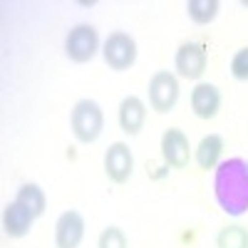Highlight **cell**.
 I'll return each mask as SVG.
<instances>
[{
	"label": "cell",
	"instance_id": "obj_2",
	"mask_svg": "<svg viewBox=\"0 0 248 248\" xmlns=\"http://www.w3.org/2000/svg\"><path fill=\"white\" fill-rule=\"evenodd\" d=\"M70 132L75 141L82 144V147L94 144L102 137V132H105V112H102V107L94 99L85 97L75 102V107L70 112Z\"/></svg>",
	"mask_w": 248,
	"mask_h": 248
},
{
	"label": "cell",
	"instance_id": "obj_14",
	"mask_svg": "<svg viewBox=\"0 0 248 248\" xmlns=\"http://www.w3.org/2000/svg\"><path fill=\"white\" fill-rule=\"evenodd\" d=\"M13 201H17L20 206H25V209L35 216V218H40L45 214V209H47V196H45V191H43V186L40 184H32V181H28V184H23L20 189L15 191V199Z\"/></svg>",
	"mask_w": 248,
	"mask_h": 248
},
{
	"label": "cell",
	"instance_id": "obj_6",
	"mask_svg": "<svg viewBox=\"0 0 248 248\" xmlns=\"http://www.w3.org/2000/svg\"><path fill=\"white\" fill-rule=\"evenodd\" d=\"M209 67V50L203 43L189 40V43H181L174 52V75L179 79H191V82H201V77L206 75Z\"/></svg>",
	"mask_w": 248,
	"mask_h": 248
},
{
	"label": "cell",
	"instance_id": "obj_15",
	"mask_svg": "<svg viewBox=\"0 0 248 248\" xmlns=\"http://www.w3.org/2000/svg\"><path fill=\"white\" fill-rule=\"evenodd\" d=\"M221 13L218 0H189L186 3V15L194 25H211Z\"/></svg>",
	"mask_w": 248,
	"mask_h": 248
},
{
	"label": "cell",
	"instance_id": "obj_3",
	"mask_svg": "<svg viewBox=\"0 0 248 248\" xmlns=\"http://www.w3.org/2000/svg\"><path fill=\"white\" fill-rule=\"evenodd\" d=\"M99 52H102V43H99V32H97L94 25L77 23L65 35V55H67L70 62H75V65L92 62Z\"/></svg>",
	"mask_w": 248,
	"mask_h": 248
},
{
	"label": "cell",
	"instance_id": "obj_8",
	"mask_svg": "<svg viewBox=\"0 0 248 248\" xmlns=\"http://www.w3.org/2000/svg\"><path fill=\"white\" fill-rule=\"evenodd\" d=\"M102 169H105V176L122 186L127 184L134 174V154L129 149L127 141H112L107 152H105V159H102Z\"/></svg>",
	"mask_w": 248,
	"mask_h": 248
},
{
	"label": "cell",
	"instance_id": "obj_10",
	"mask_svg": "<svg viewBox=\"0 0 248 248\" xmlns=\"http://www.w3.org/2000/svg\"><path fill=\"white\" fill-rule=\"evenodd\" d=\"M85 216L70 209L62 211L55 221V248H79L85 241Z\"/></svg>",
	"mask_w": 248,
	"mask_h": 248
},
{
	"label": "cell",
	"instance_id": "obj_7",
	"mask_svg": "<svg viewBox=\"0 0 248 248\" xmlns=\"http://www.w3.org/2000/svg\"><path fill=\"white\" fill-rule=\"evenodd\" d=\"M159 154H161L164 167H169V169H186V167H189V161L194 159V147H191L189 137L184 134V129L169 127V129H164V134H161Z\"/></svg>",
	"mask_w": 248,
	"mask_h": 248
},
{
	"label": "cell",
	"instance_id": "obj_16",
	"mask_svg": "<svg viewBox=\"0 0 248 248\" xmlns=\"http://www.w3.org/2000/svg\"><path fill=\"white\" fill-rule=\"evenodd\" d=\"M216 248H248V229L241 223H226L214 238Z\"/></svg>",
	"mask_w": 248,
	"mask_h": 248
},
{
	"label": "cell",
	"instance_id": "obj_17",
	"mask_svg": "<svg viewBox=\"0 0 248 248\" xmlns=\"http://www.w3.org/2000/svg\"><path fill=\"white\" fill-rule=\"evenodd\" d=\"M97 248H129V241H127V233H124L122 226H107L102 229L99 236H97Z\"/></svg>",
	"mask_w": 248,
	"mask_h": 248
},
{
	"label": "cell",
	"instance_id": "obj_4",
	"mask_svg": "<svg viewBox=\"0 0 248 248\" xmlns=\"http://www.w3.org/2000/svg\"><path fill=\"white\" fill-rule=\"evenodd\" d=\"M102 60H105V65L114 72H127L134 67V62H137V40L129 35V32H124V30H114L107 35V40L102 43Z\"/></svg>",
	"mask_w": 248,
	"mask_h": 248
},
{
	"label": "cell",
	"instance_id": "obj_12",
	"mask_svg": "<svg viewBox=\"0 0 248 248\" xmlns=\"http://www.w3.org/2000/svg\"><path fill=\"white\" fill-rule=\"evenodd\" d=\"M32 223H35V216L25 209V206H20L17 201L5 203V209H3V233L8 238H25L32 229Z\"/></svg>",
	"mask_w": 248,
	"mask_h": 248
},
{
	"label": "cell",
	"instance_id": "obj_20",
	"mask_svg": "<svg viewBox=\"0 0 248 248\" xmlns=\"http://www.w3.org/2000/svg\"><path fill=\"white\" fill-rule=\"evenodd\" d=\"M241 5H243V8H248V0H241Z\"/></svg>",
	"mask_w": 248,
	"mask_h": 248
},
{
	"label": "cell",
	"instance_id": "obj_1",
	"mask_svg": "<svg viewBox=\"0 0 248 248\" xmlns=\"http://www.w3.org/2000/svg\"><path fill=\"white\" fill-rule=\"evenodd\" d=\"M214 196L226 216L241 218L248 214V161L243 156H229L216 167Z\"/></svg>",
	"mask_w": 248,
	"mask_h": 248
},
{
	"label": "cell",
	"instance_id": "obj_19",
	"mask_svg": "<svg viewBox=\"0 0 248 248\" xmlns=\"http://www.w3.org/2000/svg\"><path fill=\"white\" fill-rule=\"evenodd\" d=\"M79 5H82V8H92V5H94V0H82Z\"/></svg>",
	"mask_w": 248,
	"mask_h": 248
},
{
	"label": "cell",
	"instance_id": "obj_5",
	"mask_svg": "<svg viewBox=\"0 0 248 248\" xmlns=\"http://www.w3.org/2000/svg\"><path fill=\"white\" fill-rule=\"evenodd\" d=\"M181 87H179V77L169 70H156L149 77V85H147V99H149V107L156 114H169L174 112L176 102H179Z\"/></svg>",
	"mask_w": 248,
	"mask_h": 248
},
{
	"label": "cell",
	"instance_id": "obj_11",
	"mask_svg": "<svg viewBox=\"0 0 248 248\" xmlns=\"http://www.w3.org/2000/svg\"><path fill=\"white\" fill-rule=\"evenodd\" d=\"M147 122V102L137 94H127L117 107V124L127 137H137Z\"/></svg>",
	"mask_w": 248,
	"mask_h": 248
},
{
	"label": "cell",
	"instance_id": "obj_13",
	"mask_svg": "<svg viewBox=\"0 0 248 248\" xmlns=\"http://www.w3.org/2000/svg\"><path fill=\"white\" fill-rule=\"evenodd\" d=\"M223 149H226V139L221 134H206V137H201L199 147L194 149L196 167L201 171H209V169L216 171V167L223 161Z\"/></svg>",
	"mask_w": 248,
	"mask_h": 248
},
{
	"label": "cell",
	"instance_id": "obj_18",
	"mask_svg": "<svg viewBox=\"0 0 248 248\" xmlns=\"http://www.w3.org/2000/svg\"><path fill=\"white\" fill-rule=\"evenodd\" d=\"M229 70H231V77L236 82H248V45L246 47H238L233 52Z\"/></svg>",
	"mask_w": 248,
	"mask_h": 248
},
{
	"label": "cell",
	"instance_id": "obj_9",
	"mask_svg": "<svg viewBox=\"0 0 248 248\" xmlns=\"http://www.w3.org/2000/svg\"><path fill=\"white\" fill-rule=\"evenodd\" d=\"M189 105H191V112L196 119H216L218 112H221V105H223V97H221V90L214 85V82H196L194 90H191V97H189Z\"/></svg>",
	"mask_w": 248,
	"mask_h": 248
}]
</instances>
